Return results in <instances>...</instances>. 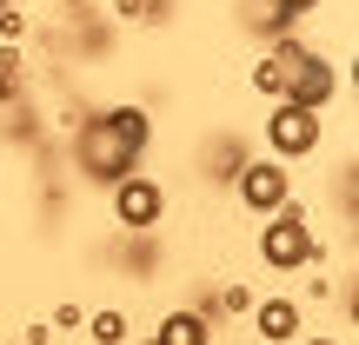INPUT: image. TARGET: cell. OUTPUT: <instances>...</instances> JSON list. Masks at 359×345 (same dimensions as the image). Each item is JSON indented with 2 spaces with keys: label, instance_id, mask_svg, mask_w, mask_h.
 <instances>
[{
  "label": "cell",
  "instance_id": "cell-1",
  "mask_svg": "<svg viewBox=\"0 0 359 345\" xmlns=\"http://www.w3.org/2000/svg\"><path fill=\"white\" fill-rule=\"evenodd\" d=\"M140 146H127L114 127H107V113H80L74 127V173L87 179V186H120L127 173H140Z\"/></svg>",
  "mask_w": 359,
  "mask_h": 345
},
{
  "label": "cell",
  "instance_id": "cell-2",
  "mask_svg": "<svg viewBox=\"0 0 359 345\" xmlns=\"http://www.w3.org/2000/svg\"><path fill=\"white\" fill-rule=\"evenodd\" d=\"M320 239H313V226H306V206L286 192L280 206L266 213V226H259V266L266 272H299V266H320Z\"/></svg>",
  "mask_w": 359,
  "mask_h": 345
},
{
  "label": "cell",
  "instance_id": "cell-3",
  "mask_svg": "<svg viewBox=\"0 0 359 345\" xmlns=\"http://www.w3.org/2000/svg\"><path fill=\"white\" fill-rule=\"evenodd\" d=\"M320 113H306V106H293V100H273V113H266V160H280V167H293V160H306V153H320Z\"/></svg>",
  "mask_w": 359,
  "mask_h": 345
},
{
  "label": "cell",
  "instance_id": "cell-4",
  "mask_svg": "<svg viewBox=\"0 0 359 345\" xmlns=\"http://www.w3.org/2000/svg\"><path fill=\"white\" fill-rule=\"evenodd\" d=\"M107 199H114V219L127 232H154L160 219H167V186H160L154 173H127L120 186H107Z\"/></svg>",
  "mask_w": 359,
  "mask_h": 345
},
{
  "label": "cell",
  "instance_id": "cell-5",
  "mask_svg": "<svg viewBox=\"0 0 359 345\" xmlns=\"http://www.w3.org/2000/svg\"><path fill=\"white\" fill-rule=\"evenodd\" d=\"M233 192H240V206H246L253 219H266L273 206L293 192V173H286L280 160H246V167H240V179H233Z\"/></svg>",
  "mask_w": 359,
  "mask_h": 345
},
{
  "label": "cell",
  "instance_id": "cell-6",
  "mask_svg": "<svg viewBox=\"0 0 359 345\" xmlns=\"http://www.w3.org/2000/svg\"><path fill=\"white\" fill-rule=\"evenodd\" d=\"M286 100L306 106V113H326V106L339 100V66L326 60V53H306V66L286 80Z\"/></svg>",
  "mask_w": 359,
  "mask_h": 345
},
{
  "label": "cell",
  "instance_id": "cell-7",
  "mask_svg": "<svg viewBox=\"0 0 359 345\" xmlns=\"http://www.w3.org/2000/svg\"><path fill=\"white\" fill-rule=\"evenodd\" d=\"M253 332L266 339V345H293L299 332H306V312H299V299H286V293H273V299H253Z\"/></svg>",
  "mask_w": 359,
  "mask_h": 345
},
{
  "label": "cell",
  "instance_id": "cell-8",
  "mask_svg": "<svg viewBox=\"0 0 359 345\" xmlns=\"http://www.w3.org/2000/svg\"><path fill=\"white\" fill-rule=\"evenodd\" d=\"M147 345H213V319H200L193 306H173V312H160V332Z\"/></svg>",
  "mask_w": 359,
  "mask_h": 345
},
{
  "label": "cell",
  "instance_id": "cell-9",
  "mask_svg": "<svg viewBox=\"0 0 359 345\" xmlns=\"http://www.w3.org/2000/svg\"><path fill=\"white\" fill-rule=\"evenodd\" d=\"M193 312H200V319H246V312H253V286H246V279H226V286H213Z\"/></svg>",
  "mask_w": 359,
  "mask_h": 345
},
{
  "label": "cell",
  "instance_id": "cell-10",
  "mask_svg": "<svg viewBox=\"0 0 359 345\" xmlns=\"http://www.w3.org/2000/svg\"><path fill=\"white\" fill-rule=\"evenodd\" d=\"M240 167H246V140L240 133H213V146H206V179H213V186H233Z\"/></svg>",
  "mask_w": 359,
  "mask_h": 345
},
{
  "label": "cell",
  "instance_id": "cell-11",
  "mask_svg": "<svg viewBox=\"0 0 359 345\" xmlns=\"http://www.w3.org/2000/svg\"><path fill=\"white\" fill-rule=\"evenodd\" d=\"M100 113H107V127H114V133H120V140H127V146H140V153H147V140H154V113H147L140 100L100 106Z\"/></svg>",
  "mask_w": 359,
  "mask_h": 345
},
{
  "label": "cell",
  "instance_id": "cell-12",
  "mask_svg": "<svg viewBox=\"0 0 359 345\" xmlns=\"http://www.w3.org/2000/svg\"><path fill=\"white\" fill-rule=\"evenodd\" d=\"M93 345H127L133 339V325H127V312L120 306H100V312H87V325H80Z\"/></svg>",
  "mask_w": 359,
  "mask_h": 345
},
{
  "label": "cell",
  "instance_id": "cell-13",
  "mask_svg": "<svg viewBox=\"0 0 359 345\" xmlns=\"http://www.w3.org/2000/svg\"><path fill=\"white\" fill-rule=\"evenodd\" d=\"M173 13V0H114V20H133V27H160Z\"/></svg>",
  "mask_w": 359,
  "mask_h": 345
},
{
  "label": "cell",
  "instance_id": "cell-14",
  "mask_svg": "<svg viewBox=\"0 0 359 345\" xmlns=\"http://www.w3.org/2000/svg\"><path fill=\"white\" fill-rule=\"evenodd\" d=\"M286 80H293V73H286V66L273 60V53H259V66H253V87L266 93V100H286Z\"/></svg>",
  "mask_w": 359,
  "mask_h": 345
},
{
  "label": "cell",
  "instance_id": "cell-15",
  "mask_svg": "<svg viewBox=\"0 0 359 345\" xmlns=\"http://www.w3.org/2000/svg\"><path fill=\"white\" fill-rule=\"evenodd\" d=\"M20 100V47H0V106Z\"/></svg>",
  "mask_w": 359,
  "mask_h": 345
},
{
  "label": "cell",
  "instance_id": "cell-16",
  "mask_svg": "<svg viewBox=\"0 0 359 345\" xmlns=\"http://www.w3.org/2000/svg\"><path fill=\"white\" fill-rule=\"evenodd\" d=\"M27 34H34V27H27V13H20V7H0V47H20Z\"/></svg>",
  "mask_w": 359,
  "mask_h": 345
},
{
  "label": "cell",
  "instance_id": "cell-17",
  "mask_svg": "<svg viewBox=\"0 0 359 345\" xmlns=\"http://www.w3.org/2000/svg\"><path fill=\"white\" fill-rule=\"evenodd\" d=\"M53 332H80V325H87V306H74V299H67V306H53Z\"/></svg>",
  "mask_w": 359,
  "mask_h": 345
},
{
  "label": "cell",
  "instance_id": "cell-18",
  "mask_svg": "<svg viewBox=\"0 0 359 345\" xmlns=\"http://www.w3.org/2000/svg\"><path fill=\"white\" fill-rule=\"evenodd\" d=\"M20 345H53V325H47V319H34V325H20Z\"/></svg>",
  "mask_w": 359,
  "mask_h": 345
},
{
  "label": "cell",
  "instance_id": "cell-19",
  "mask_svg": "<svg viewBox=\"0 0 359 345\" xmlns=\"http://www.w3.org/2000/svg\"><path fill=\"white\" fill-rule=\"evenodd\" d=\"M273 7H280V13H286V20H293V27H299V20H306V13H313V7H320V0H273Z\"/></svg>",
  "mask_w": 359,
  "mask_h": 345
},
{
  "label": "cell",
  "instance_id": "cell-20",
  "mask_svg": "<svg viewBox=\"0 0 359 345\" xmlns=\"http://www.w3.org/2000/svg\"><path fill=\"white\" fill-rule=\"evenodd\" d=\"M293 345H339V339H326V332H313V339H306V332H299Z\"/></svg>",
  "mask_w": 359,
  "mask_h": 345
},
{
  "label": "cell",
  "instance_id": "cell-21",
  "mask_svg": "<svg viewBox=\"0 0 359 345\" xmlns=\"http://www.w3.org/2000/svg\"><path fill=\"white\" fill-rule=\"evenodd\" d=\"M0 7H13V0H0Z\"/></svg>",
  "mask_w": 359,
  "mask_h": 345
}]
</instances>
